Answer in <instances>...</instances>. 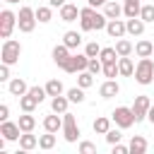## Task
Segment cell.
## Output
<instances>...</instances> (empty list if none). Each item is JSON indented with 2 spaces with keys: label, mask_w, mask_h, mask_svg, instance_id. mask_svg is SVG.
Masks as SVG:
<instances>
[{
  "label": "cell",
  "mask_w": 154,
  "mask_h": 154,
  "mask_svg": "<svg viewBox=\"0 0 154 154\" xmlns=\"http://www.w3.org/2000/svg\"><path fill=\"white\" fill-rule=\"evenodd\" d=\"M84 53H87L89 58H99V53H101V46H99L96 41H91V43H87V46H84Z\"/></svg>",
  "instance_id": "40"
},
{
  "label": "cell",
  "mask_w": 154,
  "mask_h": 154,
  "mask_svg": "<svg viewBox=\"0 0 154 154\" xmlns=\"http://www.w3.org/2000/svg\"><path fill=\"white\" fill-rule=\"evenodd\" d=\"M10 67H12V65H5V63L0 65V82H10V79H12V77H10Z\"/></svg>",
  "instance_id": "43"
},
{
  "label": "cell",
  "mask_w": 154,
  "mask_h": 154,
  "mask_svg": "<svg viewBox=\"0 0 154 154\" xmlns=\"http://www.w3.org/2000/svg\"><path fill=\"white\" fill-rule=\"evenodd\" d=\"M103 14H106L108 19H118V17L123 14V5H118V2L108 0V2L103 5Z\"/></svg>",
  "instance_id": "26"
},
{
  "label": "cell",
  "mask_w": 154,
  "mask_h": 154,
  "mask_svg": "<svg viewBox=\"0 0 154 154\" xmlns=\"http://www.w3.org/2000/svg\"><path fill=\"white\" fill-rule=\"evenodd\" d=\"M63 137L67 142H77L79 140V125H77L72 113H63Z\"/></svg>",
  "instance_id": "7"
},
{
  "label": "cell",
  "mask_w": 154,
  "mask_h": 154,
  "mask_svg": "<svg viewBox=\"0 0 154 154\" xmlns=\"http://www.w3.org/2000/svg\"><path fill=\"white\" fill-rule=\"evenodd\" d=\"M132 51H135V46H132L128 38H118V41H116V53H118V55H130Z\"/></svg>",
  "instance_id": "32"
},
{
  "label": "cell",
  "mask_w": 154,
  "mask_h": 154,
  "mask_svg": "<svg viewBox=\"0 0 154 154\" xmlns=\"http://www.w3.org/2000/svg\"><path fill=\"white\" fill-rule=\"evenodd\" d=\"M43 130H46V132H58V130H63V116H60V113L46 116V118H43Z\"/></svg>",
  "instance_id": "16"
},
{
  "label": "cell",
  "mask_w": 154,
  "mask_h": 154,
  "mask_svg": "<svg viewBox=\"0 0 154 154\" xmlns=\"http://www.w3.org/2000/svg\"><path fill=\"white\" fill-rule=\"evenodd\" d=\"M149 108H152V99H149L147 94H140V96H135V103H132V113H135V120H137V123H142V120L147 118Z\"/></svg>",
  "instance_id": "8"
},
{
  "label": "cell",
  "mask_w": 154,
  "mask_h": 154,
  "mask_svg": "<svg viewBox=\"0 0 154 154\" xmlns=\"http://www.w3.org/2000/svg\"><path fill=\"white\" fill-rule=\"evenodd\" d=\"M0 135H2L7 142H14V140H19V137H22V128H19V123L2 120V123H0Z\"/></svg>",
  "instance_id": "10"
},
{
  "label": "cell",
  "mask_w": 154,
  "mask_h": 154,
  "mask_svg": "<svg viewBox=\"0 0 154 154\" xmlns=\"http://www.w3.org/2000/svg\"><path fill=\"white\" fill-rule=\"evenodd\" d=\"M60 19L63 22H75V19H79V7L77 5H72V2H65L63 7H60Z\"/></svg>",
  "instance_id": "17"
},
{
  "label": "cell",
  "mask_w": 154,
  "mask_h": 154,
  "mask_svg": "<svg viewBox=\"0 0 154 154\" xmlns=\"http://www.w3.org/2000/svg\"><path fill=\"white\" fill-rule=\"evenodd\" d=\"M118 75H120L118 60H116V63H103V77H106V79H116Z\"/></svg>",
  "instance_id": "36"
},
{
  "label": "cell",
  "mask_w": 154,
  "mask_h": 154,
  "mask_svg": "<svg viewBox=\"0 0 154 154\" xmlns=\"http://www.w3.org/2000/svg\"><path fill=\"white\" fill-rule=\"evenodd\" d=\"M79 152H82V154H94V152H96V144L84 140V142H79Z\"/></svg>",
  "instance_id": "42"
},
{
  "label": "cell",
  "mask_w": 154,
  "mask_h": 154,
  "mask_svg": "<svg viewBox=\"0 0 154 154\" xmlns=\"http://www.w3.org/2000/svg\"><path fill=\"white\" fill-rule=\"evenodd\" d=\"M19 128H22V132H34V128H36V118L31 116V113H24V116H19Z\"/></svg>",
  "instance_id": "28"
},
{
  "label": "cell",
  "mask_w": 154,
  "mask_h": 154,
  "mask_svg": "<svg viewBox=\"0 0 154 154\" xmlns=\"http://www.w3.org/2000/svg\"><path fill=\"white\" fill-rule=\"evenodd\" d=\"M106 34H108L111 38H123V36L128 34V26H125L123 19H108V24H106Z\"/></svg>",
  "instance_id": "11"
},
{
  "label": "cell",
  "mask_w": 154,
  "mask_h": 154,
  "mask_svg": "<svg viewBox=\"0 0 154 154\" xmlns=\"http://www.w3.org/2000/svg\"><path fill=\"white\" fill-rule=\"evenodd\" d=\"M135 82L144 84V87L154 82V60L152 58H140V63L135 65Z\"/></svg>",
  "instance_id": "1"
},
{
  "label": "cell",
  "mask_w": 154,
  "mask_h": 154,
  "mask_svg": "<svg viewBox=\"0 0 154 154\" xmlns=\"http://www.w3.org/2000/svg\"><path fill=\"white\" fill-rule=\"evenodd\" d=\"M67 99H70V103H84V89L79 84L72 87V89H67Z\"/></svg>",
  "instance_id": "33"
},
{
  "label": "cell",
  "mask_w": 154,
  "mask_h": 154,
  "mask_svg": "<svg viewBox=\"0 0 154 154\" xmlns=\"http://www.w3.org/2000/svg\"><path fill=\"white\" fill-rule=\"evenodd\" d=\"M67 106H70L67 94H65V96L60 94V96H53V99H51V111H53V113H60V116H63V113H67Z\"/></svg>",
  "instance_id": "20"
},
{
  "label": "cell",
  "mask_w": 154,
  "mask_h": 154,
  "mask_svg": "<svg viewBox=\"0 0 154 154\" xmlns=\"http://www.w3.org/2000/svg\"><path fill=\"white\" fill-rule=\"evenodd\" d=\"M99 58H101V63H116V60H118L120 55L116 53V48H111V46H108V48H101Z\"/></svg>",
  "instance_id": "35"
},
{
  "label": "cell",
  "mask_w": 154,
  "mask_h": 154,
  "mask_svg": "<svg viewBox=\"0 0 154 154\" xmlns=\"http://www.w3.org/2000/svg\"><path fill=\"white\" fill-rule=\"evenodd\" d=\"M111 118H113V123H116L120 130H128V128H132V125L137 123L132 108H128V106H118V108L111 113Z\"/></svg>",
  "instance_id": "4"
},
{
  "label": "cell",
  "mask_w": 154,
  "mask_h": 154,
  "mask_svg": "<svg viewBox=\"0 0 154 154\" xmlns=\"http://www.w3.org/2000/svg\"><path fill=\"white\" fill-rule=\"evenodd\" d=\"M36 106H38V101H36L31 94H24V96H19V108H22L24 113H31Z\"/></svg>",
  "instance_id": "30"
},
{
  "label": "cell",
  "mask_w": 154,
  "mask_h": 154,
  "mask_svg": "<svg viewBox=\"0 0 154 154\" xmlns=\"http://www.w3.org/2000/svg\"><path fill=\"white\" fill-rule=\"evenodd\" d=\"M135 53H137V58H152L154 55V43L147 41V38H142V41L135 43Z\"/></svg>",
  "instance_id": "19"
},
{
  "label": "cell",
  "mask_w": 154,
  "mask_h": 154,
  "mask_svg": "<svg viewBox=\"0 0 154 154\" xmlns=\"http://www.w3.org/2000/svg\"><path fill=\"white\" fill-rule=\"evenodd\" d=\"M87 2H89L91 7H103V5L108 2V0H87Z\"/></svg>",
  "instance_id": "46"
},
{
  "label": "cell",
  "mask_w": 154,
  "mask_h": 154,
  "mask_svg": "<svg viewBox=\"0 0 154 154\" xmlns=\"http://www.w3.org/2000/svg\"><path fill=\"white\" fill-rule=\"evenodd\" d=\"M120 137H123V135H120V128H118V125H116V128H111V130L106 132V142H108L111 147H113V144H118V142H120Z\"/></svg>",
  "instance_id": "37"
},
{
  "label": "cell",
  "mask_w": 154,
  "mask_h": 154,
  "mask_svg": "<svg viewBox=\"0 0 154 154\" xmlns=\"http://www.w3.org/2000/svg\"><path fill=\"white\" fill-rule=\"evenodd\" d=\"M118 70H120V77H132L135 75V63L130 55H120L118 58Z\"/></svg>",
  "instance_id": "18"
},
{
  "label": "cell",
  "mask_w": 154,
  "mask_h": 154,
  "mask_svg": "<svg viewBox=\"0 0 154 154\" xmlns=\"http://www.w3.org/2000/svg\"><path fill=\"white\" fill-rule=\"evenodd\" d=\"M63 43H65L70 51L79 48V43H82V34H79V31H65V34H63Z\"/></svg>",
  "instance_id": "22"
},
{
  "label": "cell",
  "mask_w": 154,
  "mask_h": 154,
  "mask_svg": "<svg viewBox=\"0 0 154 154\" xmlns=\"http://www.w3.org/2000/svg\"><path fill=\"white\" fill-rule=\"evenodd\" d=\"M140 17L149 24V22H154V5H142V12H140Z\"/></svg>",
  "instance_id": "41"
},
{
  "label": "cell",
  "mask_w": 154,
  "mask_h": 154,
  "mask_svg": "<svg viewBox=\"0 0 154 154\" xmlns=\"http://www.w3.org/2000/svg\"><path fill=\"white\" fill-rule=\"evenodd\" d=\"M48 5H51V7H58V10H60V7L65 5V0H48Z\"/></svg>",
  "instance_id": "47"
},
{
  "label": "cell",
  "mask_w": 154,
  "mask_h": 154,
  "mask_svg": "<svg viewBox=\"0 0 154 154\" xmlns=\"http://www.w3.org/2000/svg\"><path fill=\"white\" fill-rule=\"evenodd\" d=\"M91 75H99V72H103V63H101V58H89V67H87Z\"/></svg>",
  "instance_id": "39"
},
{
  "label": "cell",
  "mask_w": 154,
  "mask_h": 154,
  "mask_svg": "<svg viewBox=\"0 0 154 154\" xmlns=\"http://www.w3.org/2000/svg\"><path fill=\"white\" fill-rule=\"evenodd\" d=\"M36 10L34 7H19V14H17V29L22 31V34H31L34 29H36Z\"/></svg>",
  "instance_id": "2"
},
{
  "label": "cell",
  "mask_w": 154,
  "mask_h": 154,
  "mask_svg": "<svg viewBox=\"0 0 154 154\" xmlns=\"http://www.w3.org/2000/svg\"><path fill=\"white\" fill-rule=\"evenodd\" d=\"M7 91H10L12 96H17V99H19V96H24V94L29 91V84H26L22 77H14V79H10V82H7Z\"/></svg>",
  "instance_id": "13"
},
{
  "label": "cell",
  "mask_w": 154,
  "mask_h": 154,
  "mask_svg": "<svg viewBox=\"0 0 154 154\" xmlns=\"http://www.w3.org/2000/svg\"><path fill=\"white\" fill-rule=\"evenodd\" d=\"M96 7H91V5H87V7H82L79 10V29L82 31H94V22H96Z\"/></svg>",
  "instance_id": "9"
},
{
  "label": "cell",
  "mask_w": 154,
  "mask_h": 154,
  "mask_svg": "<svg viewBox=\"0 0 154 154\" xmlns=\"http://www.w3.org/2000/svg\"><path fill=\"white\" fill-rule=\"evenodd\" d=\"M14 26H17V14L12 10H2L0 12V38H10Z\"/></svg>",
  "instance_id": "6"
},
{
  "label": "cell",
  "mask_w": 154,
  "mask_h": 154,
  "mask_svg": "<svg viewBox=\"0 0 154 154\" xmlns=\"http://www.w3.org/2000/svg\"><path fill=\"white\" fill-rule=\"evenodd\" d=\"M5 2H10V5H14V2H19V0H5Z\"/></svg>",
  "instance_id": "49"
},
{
  "label": "cell",
  "mask_w": 154,
  "mask_h": 154,
  "mask_svg": "<svg viewBox=\"0 0 154 154\" xmlns=\"http://www.w3.org/2000/svg\"><path fill=\"white\" fill-rule=\"evenodd\" d=\"M36 147H38V137L31 135V132H22V137H19V149H22V152H31V149H36Z\"/></svg>",
  "instance_id": "21"
},
{
  "label": "cell",
  "mask_w": 154,
  "mask_h": 154,
  "mask_svg": "<svg viewBox=\"0 0 154 154\" xmlns=\"http://www.w3.org/2000/svg\"><path fill=\"white\" fill-rule=\"evenodd\" d=\"M77 84H79L82 89H89V87L94 84V75H91L89 70H82V72L77 75Z\"/></svg>",
  "instance_id": "34"
},
{
  "label": "cell",
  "mask_w": 154,
  "mask_h": 154,
  "mask_svg": "<svg viewBox=\"0 0 154 154\" xmlns=\"http://www.w3.org/2000/svg\"><path fill=\"white\" fill-rule=\"evenodd\" d=\"M144 19L142 17H130V19H125V26H128V34L130 36H142L144 34Z\"/></svg>",
  "instance_id": "14"
},
{
  "label": "cell",
  "mask_w": 154,
  "mask_h": 154,
  "mask_svg": "<svg viewBox=\"0 0 154 154\" xmlns=\"http://www.w3.org/2000/svg\"><path fill=\"white\" fill-rule=\"evenodd\" d=\"M120 94V84L116 82V79H106L101 87H99V96L101 99H113V96H118Z\"/></svg>",
  "instance_id": "12"
},
{
  "label": "cell",
  "mask_w": 154,
  "mask_h": 154,
  "mask_svg": "<svg viewBox=\"0 0 154 154\" xmlns=\"http://www.w3.org/2000/svg\"><path fill=\"white\" fill-rule=\"evenodd\" d=\"M46 91H48V96L53 99V96H60V94L65 91V87H63L60 79H48V82H46Z\"/></svg>",
  "instance_id": "29"
},
{
  "label": "cell",
  "mask_w": 154,
  "mask_h": 154,
  "mask_svg": "<svg viewBox=\"0 0 154 154\" xmlns=\"http://www.w3.org/2000/svg\"><path fill=\"white\" fill-rule=\"evenodd\" d=\"M51 55H53V63H55L58 67H63V65L67 63V58H70L72 53H70V48H67L65 43H58V46L53 48V53H51Z\"/></svg>",
  "instance_id": "15"
},
{
  "label": "cell",
  "mask_w": 154,
  "mask_h": 154,
  "mask_svg": "<svg viewBox=\"0 0 154 154\" xmlns=\"http://www.w3.org/2000/svg\"><path fill=\"white\" fill-rule=\"evenodd\" d=\"M26 94H31V96H34V99H36L38 103H41V101H43V99L48 96L46 87H29V91H26Z\"/></svg>",
  "instance_id": "38"
},
{
  "label": "cell",
  "mask_w": 154,
  "mask_h": 154,
  "mask_svg": "<svg viewBox=\"0 0 154 154\" xmlns=\"http://www.w3.org/2000/svg\"><path fill=\"white\" fill-rule=\"evenodd\" d=\"M147 147H149V142H147L142 135H132V140H130V152H132V154H144Z\"/></svg>",
  "instance_id": "23"
},
{
  "label": "cell",
  "mask_w": 154,
  "mask_h": 154,
  "mask_svg": "<svg viewBox=\"0 0 154 154\" xmlns=\"http://www.w3.org/2000/svg\"><path fill=\"white\" fill-rule=\"evenodd\" d=\"M7 118H10V106L0 103V120H7Z\"/></svg>",
  "instance_id": "44"
},
{
  "label": "cell",
  "mask_w": 154,
  "mask_h": 154,
  "mask_svg": "<svg viewBox=\"0 0 154 154\" xmlns=\"http://www.w3.org/2000/svg\"><path fill=\"white\" fill-rule=\"evenodd\" d=\"M36 19H38V24H48V22L53 19V7H51V5L36 7Z\"/></svg>",
  "instance_id": "27"
},
{
  "label": "cell",
  "mask_w": 154,
  "mask_h": 154,
  "mask_svg": "<svg viewBox=\"0 0 154 154\" xmlns=\"http://www.w3.org/2000/svg\"><path fill=\"white\" fill-rule=\"evenodd\" d=\"M111 120H113V118H108V116H99V118L94 120V125H91L94 132H96V135H106V132L111 130Z\"/></svg>",
  "instance_id": "25"
},
{
  "label": "cell",
  "mask_w": 154,
  "mask_h": 154,
  "mask_svg": "<svg viewBox=\"0 0 154 154\" xmlns=\"http://www.w3.org/2000/svg\"><path fill=\"white\" fill-rule=\"evenodd\" d=\"M19 55H22V43L14 41V38H5L2 41V51H0V58L5 65H14L19 63Z\"/></svg>",
  "instance_id": "3"
},
{
  "label": "cell",
  "mask_w": 154,
  "mask_h": 154,
  "mask_svg": "<svg viewBox=\"0 0 154 154\" xmlns=\"http://www.w3.org/2000/svg\"><path fill=\"white\" fill-rule=\"evenodd\" d=\"M128 152H130V147H123L120 142H118V144H113V154H128Z\"/></svg>",
  "instance_id": "45"
},
{
  "label": "cell",
  "mask_w": 154,
  "mask_h": 154,
  "mask_svg": "<svg viewBox=\"0 0 154 154\" xmlns=\"http://www.w3.org/2000/svg\"><path fill=\"white\" fill-rule=\"evenodd\" d=\"M53 147H55V132H46V135L38 137V149L48 152V149H53Z\"/></svg>",
  "instance_id": "31"
},
{
  "label": "cell",
  "mask_w": 154,
  "mask_h": 154,
  "mask_svg": "<svg viewBox=\"0 0 154 154\" xmlns=\"http://www.w3.org/2000/svg\"><path fill=\"white\" fill-rule=\"evenodd\" d=\"M140 12H142V2L140 0H125V5H123V14L130 19V17H140Z\"/></svg>",
  "instance_id": "24"
},
{
  "label": "cell",
  "mask_w": 154,
  "mask_h": 154,
  "mask_svg": "<svg viewBox=\"0 0 154 154\" xmlns=\"http://www.w3.org/2000/svg\"><path fill=\"white\" fill-rule=\"evenodd\" d=\"M87 67H89V55H87V53H77V55H70L67 63H65L60 70H65V72H70V75H79V72L87 70Z\"/></svg>",
  "instance_id": "5"
},
{
  "label": "cell",
  "mask_w": 154,
  "mask_h": 154,
  "mask_svg": "<svg viewBox=\"0 0 154 154\" xmlns=\"http://www.w3.org/2000/svg\"><path fill=\"white\" fill-rule=\"evenodd\" d=\"M147 120L154 123V103H152V108H149V113H147Z\"/></svg>",
  "instance_id": "48"
}]
</instances>
